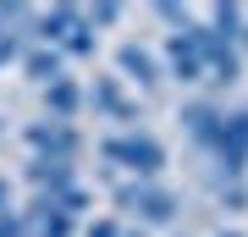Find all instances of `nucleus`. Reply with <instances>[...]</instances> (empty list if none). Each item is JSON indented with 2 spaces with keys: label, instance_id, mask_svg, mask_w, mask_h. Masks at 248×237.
I'll return each instance as SVG.
<instances>
[{
  "label": "nucleus",
  "instance_id": "f257e3e1",
  "mask_svg": "<svg viewBox=\"0 0 248 237\" xmlns=\"http://www.w3.org/2000/svg\"><path fill=\"white\" fill-rule=\"evenodd\" d=\"M99 160L116 171H127V176H138V182H155L160 171H166V143L155 138V132H143V127H116L99 138Z\"/></svg>",
  "mask_w": 248,
  "mask_h": 237
},
{
  "label": "nucleus",
  "instance_id": "f03ea898",
  "mask_svg": "<svg viewBox=\"0 0 248 237\" xmlns=\"http://www.w3.org/2000/svg\"><path fill=\"white\" fill-rule=\"evenodd\" d=\"M33 33L45 50H55L61 61H89V55L99 50V33L89 28V17H83V6H50L33 17Z\"/></svg>",
  "mask_w": 248,
  "mask_h": 237
},
{
  "label": "nucleus",
  "instance_id": "7ed1b4c3",
  "mask_svg": "<svg viewBox=\"0 0 248 237\" xmlns=\"http://www.w3.org/2000/svg\"><path fill=\"white\" fill-rule=\"evenodd\" d=\"M83 210H89V193H83V188H72V193H61V199H33L22 210L28 237H72Z\"/></svg>",
  "mask_w": 248,
  "mask_h": 237
},
{
  "label": "nucleus",
  "instance_id": "20e7f679",
  "mask_svg": "<svg viewBox=\"0 0 248 237\" xmlns=\"http://www.w3.org/2000/svg\"><path fill=\"white\" fill-rule=\"evenodd\" d=\"M116 210L138 215V226H171L182 204H177L171 188H160V182H127V188H116Z\"/></svg>",
  "mask_w": 248,
  "mask_h": 237
},
{
  "label": "nucleus",
  "instance_id": "39448f33",
  "mask_svg": "<svg viewBox=\"0 0 248 237\" xmlns=\"http://www.w3.org/2000/svg\"><path fill=\"white\" fill-rule=\"evenodd\" d=\"M83 105H89L99 122H122V132L138 127V94H127V83L116 78V72H99V78L83 88Z\"/></svg>",
  "mask_w": 248,
  "mask_h": 237
},
{
  "label": "nucleus",
  "instance_id": "423d86ee",
  "mask_svg": "<svg viewBox=\"0 0 248 237\" xmlns=\"http://www.w3.org/2000/svg\"><path fill=\"white\" fill-rule=\"evenodd\" d=\"M22 143L33 149V160H66V166H78V155H83V132L72 122H50V116L28 122L22 127Z\"/></svg>",
  "mask_w": 248,
  "mask_h": 237
},
{
  "label": "nucleus",
  "instance_id": "0eeeda50",
  "mask_svg": "<svg viewBox=\"0 0 248 237\" xmlns=\"http://www.w3.org/2000/svg\"><path fill=\"white\" fill-rule=\"evenodd\" d=\"M160 66H166V78H177V83H204V28L199 22H182L177 33L166 39Z\"/></svg>",
  "mask_w": 248,
  "mask_h": 237
},
{
  "label": "nucleus",
  "instance_id": "6e6552de",
  "mask_svg": "<svg viewBox=\"0 0 248 237\" xmlns=\"http://www.w3.org/2000/svg\"><path fill=\"white\" fill-rule=\"evenodd\" d=\"M210 155H215V166H221L226 182H237V176L248 171V105H237V111L221 116V132H215Z\"/></svg>",
  "mask_w": 248,
  "mask_h": 237
},
{
  "label": "nucleus",
  "instance_id": "1a4fd4ad",
  "mask_svg": "<svg viewBox=\"0 0 248 237\" xmlns=\"http://www.w3.org/2000/svg\"><path fill=\"white\" fill-rule=\"evenodd\" d=\"M116 78H122V83H138L143 94H160V83H166V66H160V55L149 50V44L127 39V44H116Z\"/></svg>",
  "mask_w": 248,
  "mask_h": 237
},
{
  "label": "nucleus",
  "instance_id": "9d476101",
  "mask_svg": "<svg viewBox=\"0 0 248 237\" xmlns=\"http://www.w3.org/2000/svg\"><path fill=\"white\" fill-rule=\"evenodd\" d=\"M243 78V50L232 39H221L215 28H204V83H215V88H232Z\"/></svg>",
  "mask_w": 248,
  "mask_h": 237
},
{
  "label": "nucleus",
  "instance_id": "9b49d317",
  "mask_svg": "<svg viewBox=\"0 0 248 237\" xmlns=\"http://www.w3.org/2000/svg\"><path fill=\"white\" fill-rule=\"evenodd\" d=\"M22 182L39 188V199H61L78 188V166H66V160H28L22 166Z\"/></svg>",
  "mask_w": 248,
  "mask_h": 237
},
{
  "label": "nucleus",
  "instance_id": "f8f14e48",
  "mask_svg": "<svg viewBox=\"0 0 248 237\" xmlns=\"http://www.w3.org/2000/svg\"><path fill=\"white\" fill-rule=\"evenodd\" d=\"M221 116H226V105H215V99H187L182 105V127H187V138H193L204 155H210L215 132H221Z\"/></svg>",
  "mask_w": 248,
  "mask_h": 237
},
{
  "label": "nucleus",
  "instance_id": "ddd939ff",
  "mask_svg": "<svg viewBox=\"0 0 248 237\" xmlns=\"http://www.w3.org/2000/svg\"><path fill=\"white\" fill-rule=\"evenodd\" d=\"M17 66H22V78H28V83H39V88L55 83V78H66V61H61L55 50H45V44H28V50L17 55Z\"/></svg>",
  "mask_w": 248,
  "mask_h": 237
},
{
  "label": "nucleus",
  "instance_id": "4468645a",
  "mask_svg": "<svg viewBox=\"0 0 248 237\" xmlns=\"http://www.w3.org/2000/svg\"><path fill=\"white\" fill-rule=\"evenodd\" d=\"M45 111H50V122H72V116L83 111V88H78V78H55V83H45Z\"/></svg>",
  "mask_w": 248,
  "mask_h": 237
},
{
  "label": "nucleus",
  "instance_id": "2eb2a0df",
  "mask_svg": "<svg viewBox=\"0 0 248 237\" xmlns=\"http://www.w3.org/2000/svg\"><path fill=\"white\" fill-rule=\"evenodd\" d=\"M210 28H215L221 39H232L237 50H248V11H243V6H215V11H210Z\"/></svg>",
  "mask_w": 248,
  "mask_h": 237
},
{
  "label": "nucleus",
  "instance_id": "dca6fc26",
  "mask_svg": "<svg viewBox=\"0 0 248 237\" xmlns=\"http://www.w3.org/2000/svg\"><path fill=\"white\" fill-rule=\"evenodd\" d=\"M28 50V39L22 33H6V28H0V66H17V55Z\"/></svg>",
  "mask_w": 248,
  "mask_h": 237
},
{
  "label": "nucleus",
  "instance_id": "f3484780",
  "mask_svg": "<svg viewBox=\"0 0 248 237\" xmlns=\"http://www.w3.org/2000/svg\"><path fill=\"white\" fill-rule=\"evenodd\" d=\"M127 226H122V221H116V215H99V221H89V226H83V237H122Z\"/></svg>",
  "mask_w": 248,
  "mask_h": 237
},
{
  "label": "nucleus",
  "instance_id": "a211bd4d",
  "mask_svg": "<svg viewBox=\"0 0 248 237\" xmlns=\"http://www.w3.org/2000/svg\"><path fill=\"white\" fill-rule=\"evenodd\" d=\"M0 237H28V221H22V210H0Z\"/></svg>",
  "mask_w": 248,
  "mask_h": 237
},
{
  "label": "nucleus",
  "instance_id": "6ab92c4d",
  "mask_svg": "<svg viewBox=\"0 0 248 237\" xmlns=\"http://www.w3.org/2000/svg\"><path fill=\"white\" fill-rule=\"evenodd\" d=\"M83 17H89V28H110L122 17V6H94V11H83Z\"/></svg>",
  "mask_w": 248,
  "mask_h": 237
},
{
  "label": "nucleus",
  "instance_id": "aec40b11",
  "mask_svg": "<svg viewBox=\"0 0 248 237\" xmlns=\"http://www.w3.org/2000/svg\"><path fill=\"white\" fill-rule=\"evenodd\" d=\"M0 210H11V182L0 176Z\"/></svg>",
  "mask_w": 248,
  "mask_h": 237
},
{
  "label": "nucleus",
  "instance_id": "412c9836",
  "mask_svg": "<svg viewBox=\"0 0 248 237\" xmlns=\"http://www.w3.org/2000/svg\"><path fill=\"white\" fill-rule=\"evenodd\" d=\"M122 237H143V232H122Z\"/></svg>",
  "mask_w": 248,
  "mask_h": 237
},
{
  "label": "nucleus",
  "instance_id": "4be33fe9",
  "mask_svg": "<svg viewBox=\"0 0 248 237\" xmlns=\"http://www.w3.org/2000/svg\"><path fill=\"white\" fill-rule=\"evenodd\" d=\"M221 237H243V232H221Z\"/></svg>",
  "mask_w": 248,
  "mask_h": 237
},
{
  "label": "nucleus",
  "instance_id": "5701e85b",
  "mask_svg": "<svg viewBox=\"0 0 248 237\" xmlns=\"http://www.w3.org/2000/svg\"><path fill=\"white\" fill-rule=\"evenodd\" d=\"M0 132H6V122H0Z\"/></svg>",
  "mask_w": 248,
  "mask_h": 237
}]
</instances>
